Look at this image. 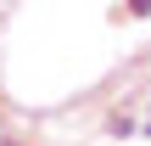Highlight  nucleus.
<instances>
[{
	"mask_svg": "<svg viewBox=\"0 0 151 146\" xmlns=\"http://www.w3.org/2000/svg\"><path fill=\"white\" fill-rule=\"evenodd\" d=\"M0 146H11V141H0Z\"/></svg>",
	"mask_w": 151,
	"mask_h": 146,
	"instance_id": "nucleus-1",
	"label": "nucleus"
}]
</instances>
